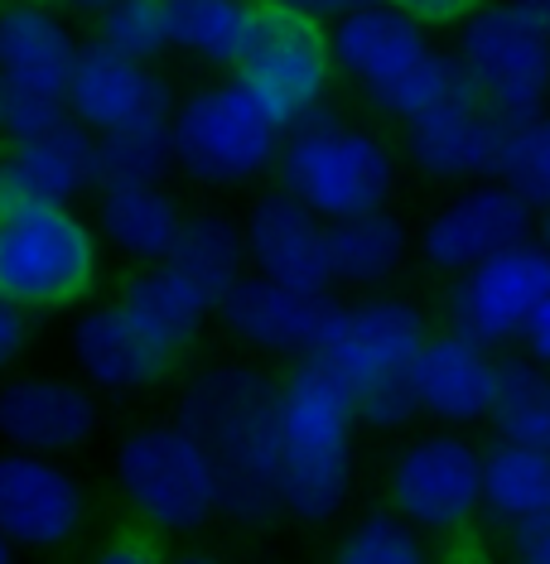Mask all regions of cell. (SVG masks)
<instances>
[{"label":"cell","mask_w":550,"mask_h":564,"mask_svg":"<svg viewBox=\"0 0 550 564\" xmlns=\"http://www.w3.org/2000/svg\"><path fill=\"white\" fill-rule=\"evenodd\" d=\"M174 420L198 434L223 478V521L237 531H271L285 521L276 487L280 444V377L256 357H208L184 371Z\"/></svg>","instance_id":"cell-1"},{"label":"cell","mask_w":550,"mask_h":564,"mask_svg":"<svg viewBox=\"0 0 550 564\" xmlns=\"http://www.w3.org/2000/svg\"><path fill=\"white\" fill-rule=\"evenodd\" d=\"M357 410L353 391L324 357L280 371V444L276 487L290 525L328 531L348 517L357 492Z\"/></svg>","instance_id":"cell-2"},{"label":"cell","mask_w":550,"mask_h":564,"mask_svg":"<svg viewBox=\"0 0 550 564\" xmlns=\"http://www.w3.org/2000/svg\"><path fill=\"white\" fill-rule=\"evenodd\" d=\"M111 487L136 525L160 541H198L223 521L213 454L179 420H145L111 444Z\"/></svg>","instance_id":"cell-3"},{"label":"cell","mask_w":550,"mask_h":564,"mask_svg":"<svg viewBox=\"0 0 550 564\" xmlns=\"http://www.w3.org/2000/svg\"><path fill=\"white\" fill-rule=\"evenodd\" d=\"M280 126L237 73L188 87L170 111L174 174L203 194H251L276 174Z\"/></svg>","instance_id":"cell-4"},{"label":"cell","mask_w":550,"mask_h":564,"mask_svg":"<svg viewBox=\"0 0 550 564\" xmlns=\"http://www.w3.org/2000/svg\"><path fill=\"white\" fill-rule=\"evenodd\" d=\"M401 174V150L377 126L348 121L343 111L328 107L310 121L290 126L271 178L300 203H310L324 223H343V217L396 203Z\"/></svg>","instance_id":"cell-5"},{"label":"cell","mask_w":550,"mask_h":564,"mask_svg":"<svg viewBox=\"0 0 550 564\" xmlns=\"http://www.w3.org/2000/svg\"><path fill=\"white\" fill-rule=\"evenodd\" d=\"M101 241L83 208H10L0 213V290L34 318L93 300L101 280Z\"/></svg>","instance_id":"cell-6"},{"label":"cell","mask_w":550,"mask_h":564,"mask_svg":"<svg viewBox=\"0 0 550 564\" xmlns=\"http://www.w3.org/2000/svg\"><path fill=\"white\" fill-rule=\"evenodd\" d=\"M381 502L425 541L464 535L483 521V444L468 430L444 425L401 434L381 468Z\"/></svg>","instance_id":"cell-7"},{"label":"cell","mask_w":550,"mask_h":564,"mask_svg":"<svg viewBox=\"0 0 550 564\" xmlns=\"http://www.w3.org/2000/svg\"><path fill=\"white\" fill-rule=\"evenodd\" d=\"M454 54L468 83L507 126L550 111V40L511 0H478L459 20Z\"/></svg>","instance_id":"cell-8"},{"label":"cell","mask_w":550,"mask_h":564,"mask_svg":"<svg viewBox=\"0 0 550 564\" xmlns=\"http://www.w3.org/2000/svg\"><path fill=\"white\" fill-rule=\"evenodd\" d=\"M338 310V290H300L285 280L247 271L217 300V333L256 362L290 367L324 352Z\"/></svg>","instance_id":"cell-9"},{"label":"cell","mask_w":550,"mask_h":564,"mask_svg":"<svg viewBox=\"0 0 550 564\" xmlns=\"http://www.w3.org/2000/svg\"><path fill=\"white\" fill-rule=\"evenodd\" d=\"M0 531L15 550L63 555L93 531V492L58 454L0 444Z\"/></svg>","instance_id":"cell-10"},{"label":"cell","mask_w":550,"mask_h":564,"mask_svg":"<svg viewBox=\"0 0 550 564\" xmlns=\"http://www.w3.org/2000/svg\"><path fill=\"white\" fill-rule=\"evenodd\" d=\"M546 294H550V251L536 237H527L444 280L440 314L444 328L464 333V338L483 343L493 352H507L517 348L521 324H527V314Z\"/></svg>","instance_id":"cell-11"},{"label":"cell","mask_w":550,"mask_h":564,"mask_svg":"<svg viewBox=\"0 0 550 564\" xmlns=\"http://www.w3.org/2000/svg\"><path fill=\"white\" fill-rule=\"evenodd\" d=\"M237 78L251 87V97L285 131L319 117V111L334 107V87H338V68H334V54H328V30L266 6L261 40L241 58Z\"/></svg>","instance_id":"cell-12"},{"label":"cell","mask_w":550,"mask_h":564,"mask_svg":"<svg viewBox=\"0 0 550 564\" xmlns=\"http://www.w3.org/2000/svg\"><path fill=\"white\" fill-rule=\"evenodd\" d=\"M430 333L434 324L420 300L401 290H373V294L343 300L334 333H328L319 357L357 395L367 387H381V381H406V371H411L416 352L425 348Z\"/></svg>","instance_id":"cell-13"},{"label":"cell","mask_w":550,"mask_h":564,"mask_svg":"<svg viewBox=\"0 0 550 564\" xmlns=\"http://www.w3.org/2000/svg\"><path fill=\"white\" fill-rule=\"evenodd\" d=\"M536 227V208L503 178H473L459 184L440 208L416 227V261L430 275L450 280L488 256L527 241Z\"/></svg>","instance_id":"cell-14"},{"label":"cell","mask_w":550,"mask_h":564,"mask_svg":"<svg viewBox=\"0 0 550 564\" xmlns=\"http://www.w3.org/2000/svg\"><path fill=\"white\" fill-rule=\"evenodd\" d=\"M68 357L87 387L117 401H145L164 391L179 371V357L160 348L145 328L126 314L121 300H87L68 324Z\"/></svg>","instance_id":"cell-15"},{"label":"cell","mask_w":550,"mask_h":564,"mask_svg":"<svg viewBox=\"0 0 550 564\" xmlns=\"http://www.w3.org/2000/svg\"><path fill=\"white\" fill-rule=\"evenodd\" d=\"M107 425V395L68 371L0 377V444L73 458Z\"/></svg>","instance_id":"cell-16"},{"label":"cell","mask_w":550,"mask_h":564,"mask_svg":"<svg viewBox=\"0 0 550 564\" xmlns=\"http://www.w3.org/2000/svg\"><path fill=\"white\" fill-rule=\"evenodd\" d=\"M396 131H401L396 150H401L406 170L425 178V184L459 188L473 184V178H497L511 126L483 97H464L396 126Z\"/></svg>","instance_id":"cell-17"},{"label":"cell","mask_w":550,"mask_h":564,"mask_svg":"<svg viewBox=\"0 0 550 564\" xmlns=\"http://www.w3.org/2000/svg\"><path fill=\"white\" fill-rule=\"evenodd\" d=\"M97 188V135L63 121L34 140H0V213L78 208Z\"/></svg>","instance_id":"cell-18"},{"label":"cell","mask_w":550,"mask_h":564,"mask_svg":"<svg viewBox=\"0 0 550 564\" xmlns=\"http://www.w3.org/2000/svg\"><path fill=\"white\" fill-rule=\"evenodd\" d=\"M174 101L179 93L155 63L126 58L101 40L78 44V58H73V73H68V117L87 126L93 135L170 117Z\"/></svg>","instance_id":"cell-19"},{"label":"cell","mask_w":550,"mask_h":564,"mask_svg":"<svg viewBox=\"0 0 550 564\" xmlns=\"http://www.w3.org/2000/svg\"><path fill=\"white\" fill-rule=\"evenodd\" d=\"M416 415L444 430H488L493 391H497V352L464 338L454 328H434L416 352L411 371Z\"/></svg>","instance_id":"cell-20"},{"label":"cell","mask_w":550,"mask_h":564,"mask_svg":"<svg viewBox=\"0 0 550 564\" xmlns=\"http://www.w3.org/2000/svg\"><path fill=\"white\" fill-rule=\"evenodd\" d=\"M241 237H247V261L256 275L285 280L300 290H334L328 223L290 188L271 184L251 194L247 213H241Z\"/></svg>","instance_id":"cell-21"},{"label":"cell","mask_w":550,"mask_h":564,"mask_svg":"<svg viewBox=\"0 0 550 564\" xmlns=\"http://www.w3.org/2000/svg\"><path fill=\"white\" fill-rule=\"evenodd\" d=\"M328 30V54H334L338 83L373 93V87L391 83L406 63H416L434 44V30L420 24L416 15L387 6V0H363V6L343 10L338 20L324 24Z\"/></svg>","instance_id":"cell-22"},{"label":"cell","mask_w":550,"mask_h":564,"mask_svg":"<svg viewBox=\"0 0 550 564\" xmlns=\"http://www.w3.org/2000/svg\"><path fill=\"white\" fill-rule=\"evenodd\" d=\"M78 30L44 0H0V87L68 97Z\"/></svg>","instance_id":"cell-23"},{"label":"cell","mask_w":550,"mask_h":564,"mask_svg":"<svg viewBox=\"0 0 550 564\" xmlns=\"http://www.w3.org/2000/svg\"><path fill=\"white\" fill-rule=\"evenodd\" d=\"M184 213L188 208L164 178H155V184H97L93 208H87L101 251L121 256L126 265L170 261Z\"/></svg>","instance_id":"cell-24"},{"label":"cell","mask_w":550,"mask_h":564,"mask_svg":"<svg viewBox=\"0 0 550 564\" xmlns=\"http://www.w3.org/2000/svg\"><path fill=\"white\" fill-rule=\"evenodd\" d=\"M411 256H416V227L396 203L328 223V265H334V290L343 294L396 290Z\"/></svg>","instance_id":"cell-25"},{"label":"cell","mask_w":550,"mask_h":564,"mask_svg":"<svg viewBox=\"0 0 550 564\" xmlns=\"http://www.w3.org/2000/svg\"><path fill=\"white\" fill-rule=\"evenodd\" d=\"M117 300L126 304V314L174 357H188L194 348H203L208 328L217 324V304L184 271H174L170 261L131 265Z\"/></svg>","instance_id":"cell-26"},{"label":"cell","mask_w":550,"mask_h":564,"mask_svg":"<svg viewBox=\"0 0 550 564\" xmlns=\"http://www.w3.org/2000/svg\"><path fill=\"white\" fill-rule=\"evenodd\" d=\"M170 54L194 58L208 73H237L261 40L266 0H164Z\"/></svg>","instance_id":"cell-27"},{"label":"cell","mask_w":550,"mask_h":564,"mask_svg":"<svg viewBox=\"0 0 550 564\" xmlns=\"http://www.w3.org/2000/svg\"><path fill=\"white\" fill-rule=\"evenodd\" d=\"M550 507V448L493 434L483 444V525L497 535Z\"/></svg>","instance_id":"cell-28"},{"label":"cell","mask_w":550,"mask_h":564,"mask_svg":"<svg viewBox=\"0 0 550 564\" xmlns=\"http://www.w3.org/2000/svg\"><path fill=\"white\" fill-rule=\"evenodd\" d=\"M170 265L184 271L194 285L217 304L241 275L251 271L247 261V237H241V217L223 208H194L184 213L179 241L170 251Z\"/></svg>","instance_id":"cell-29"},{"label":"cell","mask_w":550,"mask_h":564,"mask_svg":"<svg viewBox=\"0 0 550 564\" xmlns=\"http://www.w3.org/2000/svg\"><path fill=\"white\" fill-rule=\"evenodd\" d=\"M464 97H478L473 83H468L464 58L444 44H430L416 63H406L391 83L373 87L363 101L377 121L406 126V121L425 117V111H434V107H450V101H464Z\"/></svg>","instance_id":"cell-30"},{"label":"cell","mask_w":550,"mask_h":564,"mask_svg":"<svg viewBox=\"0 0 550 564\" xmlns=\"http://www.w3.org/2000/svg\"><path fill=\"white\" fill-rule=\"evenodd\" d=\"M488 430L517 444L550 448V367L531 362L521 348L497 352V391Z\"/></svg>","instance_id":"cell-31"},{"label":"cell","mask_w":550,"mask_h":564,"mask_svg":"<svg viewBox=\"0 0 550 564\" xmlns=\"http://www.w3.org/2000/svg\"><path fill=\"white\" fill-rule=\"evenodd\" d=\"M174 174L170 117L117 126L97 135V184H155Z\"/></svg>","instance_id":"cell-32"},{"label":"cell","mask_w":550,"mask_h":564,"mask_svg":"<svg viewBox=\"0 0 550 564\" xmlns=\"http://www.w3.org/2000/svg\"><path fill=\"white\" fill-rule=\"evenodd\" d=\"M334 555L343 564H416L430 555V541L406 517H396V511L381 502L343 525L334 541Z\"/></svg>","instance_id":"cell-33"},{"label":"cell","mask_w":550,"mask_h":564,"mask_svg":"<svg viewBox=\"0 0 550 564\" xmlns=\"http://www.w3.org/2000/svg\"><path fill=\"white\" fill-rule=\"evenodd\" d=\"M93 40L111 44L126 58L160 63L170 54V24H164V0H107L97 10Z\"/></svg>","instance_id":"cell-34"},{"label":"cell","mask_w":550,"mask_h":564,"mask_svg":"<svg viewBox=\"0 0 550 564\" xmlns=\"http://www.w3.org/2000/svg\"><path fill=\"white\" fill-rule=\"evenodd\" d=\"M497 178H503L507 188H517L531 208H546L550 203V111L507 131V150H503V164H497Z\"/></svg>","instance_id":"cell-35"},{"label":"cell","mask_w":550,"mask_h":564,"mask_svg":"<svg viewBox=\"0 0 550 564\" xmlns=\"http://www.w3.org/2000/svg\"><path fill=\"white\" fill-rule=\"evenodd\" d=\"M63 121H73L68 97L0 87V140H34V135L54 131V126H63Z\"/></svg>","instance_id":"cell-36"},{"label":"cell","mask_w":550,"mask_h":564,"mask_svg":"<svg viewBox=\"0 0 550 564\" xmlns=\"http://www.w3.org/2000/svg\"><path fill=\"white\" fill-rule=\"evenodd\" d=\"M353 410H357V425H363L367 434H406L420 420L411 381H381V387L357 391Z\"/></svg>","instance_id":"cell-37"},{"label":"cell","mask_w":550,"mask_h":564,"mask_svg":"<svg viewBox=\"0 0 550 564\" xmlns=\"http://www.w3.org/2000/svg\"><path fill=\"white\" fill-rule=\"evenodd\" d=\"M34 348V314L0 290V377H10Z\"/></svg>","instance_id":"cell-38"},{"label":"cell","mask_w":550,"mask_h":564,"mask_svg":"<svg viewBox=\"0 0 550 564\" xmlns=\"http://www.w3.org/2000/svg\"><path fill=\"white\" fill-rule=\"evenodd\" d=\"M503 545L521 564H550V507L531 511L527 521H517L511 531H503Z\"/></svg>","instance_id":"cell-39"},{"label":"cell","mask_w":550,"mask_h":564,"mask_svg":"<svg viewBox=\"0 0 550 564\" xmlns=\"http://www.w3.org/2000/svg\"><path fill=\"white\" fill-rule=\"evenodd\" d=\"M160 535H150L145 525H136L131 535H111V541H101L97 545V560L101 564H150L160 555Z\"/></svg>","instance_id":"cell-40"},{"label":"cell","mask_w":550,"mask_h":564,"mask_svg":"<svg viewBox=\"0 0 550 564\" xmlns=\"http://www.w3.org/2000/svg\"><path fill=\"white\" fill-rule=\"evenodd\" d=\"M387 6L416 15L420 24H430V30H459V20H464L478 0H387Z\"/></svg>","instance_id":"cell-41"},{"label":"cell","mask_w":550,"mask_h":564,"mask_svg":"<svg viewBox=\"0 0 550 564\" xmlns=\"http://www.w3.org/2000/svg\"><path fill=\"white\" fill-rule=\"evenodd\" d=\"M517 348L531 357V362H541L550 367V294L536 310L527 314V324H521V338H517Z\"/></svg>","instance_id":"cell-42"},{"label":"cell","mask_w":550,"mask_h":564,"mask_svg":"<svg viewBox=\"0 0 550 564\" xmlns=\"http://www.w3.org/2000/svg\"><path fill=\"white\" fill-rule=\"evenodd\" d=\"M271 10H285V15H300V20H314V24H328L338 20L343 10L363 6V0H266Z\"/></svg>","instance_id":"cell-43"},{"label":"cell","mask_w":550,"mask_h":564,"mask_svg":"<svg viewBox=\"0 0 550 564\" xmlns=\"http://www.w3.org/2000/svg\"><path fill=\"white\" fill-rule=\"evenodd\" d=\"M511 6H517L521 15H527V20L536 24V30H541L546 40H550V0H511Z\"/></svg>","instance_id":"cell-44"},{"label":"cell","mask_w":550,"mask_h":564,"mask_svg":"<svg viewBox=\"0 0 550 564\" xmlns=\"http://www.w3.org/2000/svg\"><path fill=\"white\" fill-rule=\"evenodd\" d=\"M44 6H54V10H63V15H97L107 0H44Z\"/></svg>","instance_id":"cell-45"},{"label":"cell","mask_w":550,"mask_h":564,"mask_svg":"<svg viewBox=\"0 0 550 564\" xmlns=\"http://www.w3.org/2000/svg\"><path fill=\"white\" fill-rule=\"evenodd\" d=\"M531 237L550 251V203H546V208H536V227H531Z\"/></svg>","instance_id":"cell-46"},{"label":"cell","mask_w":550,"mask_h":564,"mask_svg":"<svg viewBox=\"0 0 550 564\" xmlns=\"http://www.w3.org/2000/svg\"><path fill=\"white\" fill-rule=\"evenodd\" d=\"M10 560H15V545H10L6 531H0V564H10Z\"/></svg>","instance_id":"cell-47"}]
</instances>
